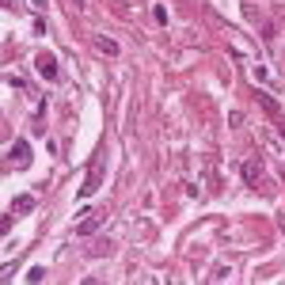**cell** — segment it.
<instances>
[{"label":"cell","instance_id":"obj_1","mask_svg":"<svg viewBox=\"0 0 285 285\" xmlns=\"http://www.w3.org/2000/svg\"><path fill=\"white\" fill-rule=\"evenodd\" d=\"M34 68H38V76H42V80H57V76H61V68H57V57H53V53H38V57H34Z\"/></svg>","mask_w":285,"mask_h":285},{"label":"cell","instance_id":"obj_2","mask_svg":"<svg viewBox=\"0 0 285 285\" xmlns=\"http://www.w3.org/2000/svg\"><path fill=\"white\" fill-rule=\"evenodd\" d=\"M31 209H34V194H19V198H12V205H8L12 217H23V213H31Z\"/></svg>","mask_w":285,"mask_h":285},{"label":"cell","instance_id":"obj_3","mask_svg":"<svg viewBox=\"0 0 285 285\" xmlns=\"http://www.w3.org/2000/svg\"><path fill=\"white\" fill-rule=\"evenodd\" d=\"M12 160H16V168H31V145H27V141H16V145H12Z\"/></svg>","mask_w":285,"mask_h":285},{"label":"cell","instance_id":"obj_4","mask_svg":"<svg viewBox=\"0 0 285 285\" xmlns=\"http://www.w3.org/2000/svg\"><path fill=\"white\" fill-rule=\"evenodd\" d=\"M103 217H107V213H91V217H84L80 224H76V236H91V232L103 224Z\"/></svg>","mask_w":285,"mask_h":285},{"label":"cell","instance_id":"obj_5","mask_svg":"<svg viewBox=\"0 0 285 285\" xmlns=\"http://www.w3.org/2000/svg\"><path fill=\"white\" fill-rule=\"evenodd\" d=\"M95 46H99V53H107V57H118V42H114V38H103V34H99V38H95Z\"/></svg>","mask_w":285,"mask_h":285},{"label":"cell","instance_id":"obj_6","mask_svg":"<svg viewBox=\"0 0 285 285\" xmlns=\"http://www.w3.org/2000/svg\"><path fill=\"white\" fill-rule=\"evenodd\" d=\"M259 171H263V168H259V160H247V164H243V179H247V183H255Z\"/></svg>","mask_w":285,"mask_h":285},{"label":"cell","instance_id":"obj_7","mask_svg":"<svg viewBox=\"0 0 285 285\" xmlns=\"http://www.w3.org/2000/svg\"><path fill=\"white\" fill-rule=\"evenodd\" d=\"M259 103H263V107L270 110V114H278V103H274V99H270V95H266V91H259Z\"/></svg>","mask_w":285,"mask_h":285},{"label":"cell","instance_id":"obj_8","mask_svg":"<svg viewBox=\"0 0 285 285\" xmlns=\"http://www.w3.org/2000/svg\"><path fill=\"white\" fill-rule=\"evenodd\" d=\"M42 278H46L42 266H31V270H27V282H42Z\"/></svg>","mask_w":285,"mask_h":285},{"label":"cell","instance_id":"obj_9","mask_svg":"<svg viewBox=\"0 0 285 285\" xmlns=\"http://www.w3.org/2000/svg\"><path fill=\"white\" fill-rule=\"evenodd\" d=\"M8 88H27V84H23V76H16V72H8Z\"/></svg>","mask_w":285,"mask_h":285},{"label":"cell","instance_id":"obj_10","mask_svg":"<svg viewBox=\"0 0 285 285\" xmlns=\"http://www.w3.org/2000/svg\"><path fill=\"white\" fill-rule=\"evenodd\" d=\"M31 4H34V8H46V0H31Z\"/></svg>","mask_w":285,"mask_h":285},{"label":"cell","instance_id":"obj_11","mask_svg":"<svg viewBox=\"0 0 285 285\" xmlns=\"http://www.w3.org/2000/svg\"><path fill=\"white\" fill-rule=\"evenodd\" d=\"M72 8H84V0H72Z\"/></svg>","mask_w":285,"mask_h":285},{"label":"cell","instance_id":"obj_12","mask_svg":"<svg viewBox=\"0 0 285 285\" xmlns=\"http://www.w3.org/2000/svg\"><path fill=\"white\" fill-rule=\"evenodd\" d=\"M278 224H282V232H285V217H282V220H278Z\"/></svg>","mask_w":285,"mask_h":285}]
</instances>
